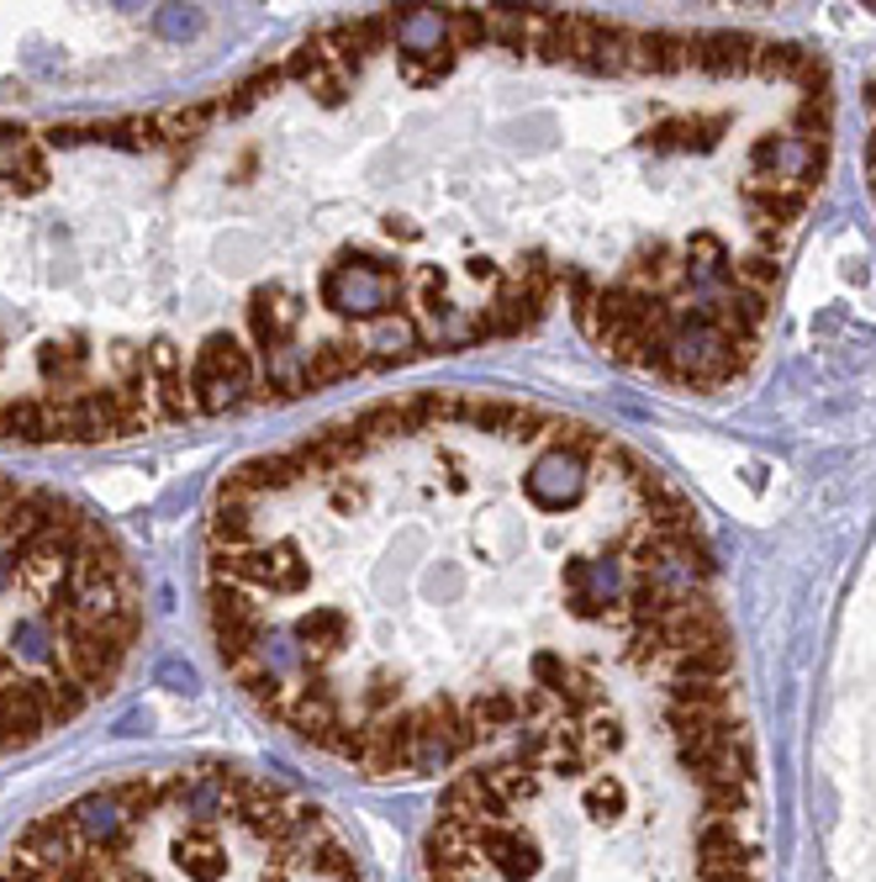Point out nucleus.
I'll use <instances>...</instances> for the list:
<instances>
[{"label":"nucleus","mask_w":876,"mask_h":882,"mask_svg":"<svg viewBox=\"0 0 876 882\" xmlns=\"http://www.w3.org/2000/svg\"><path fill=\"white\" fill-rule=\"evenodd\" d=\"M0 882H359L339 825L239 767L117 776L37 814Z\"/></svg>","instance_id":"obj_1"},{"label":"nucleus","mask_w":876,"mask_h":882,"mask_svg":"<svg viewBox=\"0 0 876 882\" xmlns=\"http://www.w3.org/2000/svg\"><path fill=\"white\" fill-rule=\"evenodd\" d=\"M137 635L122 544L58 492L0 476V756L80 719Z\"/></svg>","instance_id":"obj_2"}]
</instances>
